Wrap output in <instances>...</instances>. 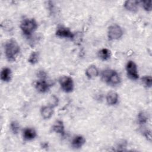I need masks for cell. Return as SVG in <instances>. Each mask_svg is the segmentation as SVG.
<instances>
[{"label":"cell","instance_id":"obj_4","mask_svg":"<svg viewBox=\"0 0 152 152\" xmlns=\"http://www.w3.org/2000/svg\"><path fill=\"white\" fill-rule=\"evenodd\" d=\"M124 34L122 27L116 24L110 25L107 29V37L109 40H117L120 39Z\"/></svg>","mask_w":152,"mask_h":152},{"label":"cell","instance_id":"obj_26","mask_svg":"<svg viewBox=\"0 0 152 152\" xmlns=\"http://www.w3.org/2000/svg\"><path fill=\"white\" fill-rule=\"evenodd\" d=\"M41 147H42V148H47V147H49L48 143V142H43L42 143Z\"/></svg>","mask_w":152,"mask_h":152},{"label":"cell","instance_id":"obj_24","mask_svg":"<svg viewBox=\"0 0 152 152\" xmlns=\"http://www.w3.org/2000/svg\"><path fill=\"white\" fill-rule=\"evenodd\" d=\"M141 132L142 133L144 137L150 142L151 140V134L150 130H149L148 129H144L141 131Z\"/></svg>","mask_w":152,"mask_h":152},{"label":"cell","instance_id":"obj_14","mask_svg":"<svg viewBox=\"0 0 152 152\" xmlns=\"http://www.w3.org/2000/svg\"><path fill=\"white\" fill-rule=\"evenodd\" d=\"M53 113V107L50 105L42 106L40 109V114L44 119H50Z\"/></svg>","mask_w":152,"mask_h":152},{"label":"cell","instance_id":"obj_10","mask_svg":"<svg viewBox=\"0 0 152 152\" xmlns=\"http://www.w3.org/2000/svg\"><path fill=\"white\" fill-rule=\"evenodd\" d=\"M140 6V1L135 0H127L124 3V8L128 11L135 12L138 11Z\"/></svg>","mask_w":152,"mask_h":152},{"label":"cell","instance_id":"obj_20","mask_svg":"<svg viewBox=\"0 0 152 152\" xmlns=\"http://www.w3.org/2000/svg\"><path fill=\"white\" fill-rule=\"evenodd\" d=\"M20 126L19 123L16 121H12L10 122V129L11 131L12 132V134L16 135L20 131Z\"/></svg>","mask_w":152,"mask_h":152},{"label":"cell","instance_id":"obj_17","mask_svg":"<svg viewBox=\"0 0 152 152\" xmlns=\"http://www.w3.org/2000/svg\"><path fill=\"white\" fill-rule=\"evenodd\" d=\"M112 55L110 50L107 48H102L100 49L97 53V56L102 61H106L109 60Z\"/></svg>","mask_w":152,"mask_h":152},{"label":"cell","instance_id":"obj_9","mask_svg":"<svg viewBox=\"0 0 152 152\" xmlns=\"http://www.w3.org/2000/svg\"><path fill=\"white\" fill-rule=\"evenodd\" d=\"M37 137V132L33 128H25L23 131V137L24 141H29L34 140Z\"/></svg>","mask_w":152,"mask_h":152},{"label":"cell","instance_id":"obj_8","mask_svg":"<svg viewBox=\"0 0 152 152\" xmlns=\"http://www.w3.org/2000/svg\"><path fill=\"white\" fill-rule=\"evenodd\" d=\"M51 84L45 79H39L35 82L34 87L36 90L40 93H46L48 92L50 88Z\"/></svg>","mask_w":152,"mask_h":152},{"label":"cell","instance_id":"obj_2","mask_svg":"<svg viewBox=\"0 0 152 152\" xmlns=\"http://www.w3.org/2000/svg\"><path fill=\"white\" fill-rule=\"evenodd\" d=\"M101 77L104 82L111 86H118L121 82L119 74L116 71L112 69H106L103 71Z\"/></svg>","mask_w":152,"mask_h":152},{"label":"cell","instance_id":"obj_7","mask_svg":"<svg viewBox=\"0 0 152 152\" xmlns=\"http://www.w3.org/2000/svg\"><path fill=\"white\" fill-rule=\"evenodd\" d=\"M55 35L58 37L69 39L72 40L74 36V33H72L69 28L64 26H60L57 28L55 31Z\"/></svg>","mask_w":152,"mask_h":152},{"label":"cell","instance_id":"obj_13","mask_svg":"<svg viewBox=\"0 0 152 152\" xmlns=\"http://www.w3.org/2000/svg\"><path fill=\"white\" fill-rule=\"evenodd\" d=\"M85 143V138L81 135H77L72 138L71 141V145L75 149H79L81 148Z\"/></svg>","mask_w":152,"mask_h":152},{"label":"cell","instance_id":"obj_1","mask_svg":"<svg viewBox=\"0 0 152 152\" xmlns=\"http://www.w3.org/2000/svg\"><path fill=\"white\" fill-rule=\"evenodd\" d=\"M20 52V45L15 39H10L5 42L4 45V53L8 61H15Z\"/></svg>","mask_w":152,"mask_h":152},{"label":"cell","instance_id":"obj_21","mask_svg":"<svg viewBox=\"0 0 152 152\" xmlns=\"http://www.w3.org/2000/svg\"><path fill=\"white\" fill-rule=\"evenodd\" d=\"M141 82L147 88H151L152 86V78L150 75H144L141 78Z\"/></svg>","mask_w":152,"mask_h":152},{"label":"cell","instance_id":"obj_6","mask_svg":"<svg viewBox=\"0 0 152 152\" xmlns=\"http://www.w3.org/2000/svg\"><path fill=\"white\" fill-rule=\"evenodd\" d=\"M126 72L128 77L132 80H137L139 78L137 66L133 61H129L125 66Z\"/></svg>","mask_w":152,"mask_h":152},{"label":"cell","instance_id":"obj_12","mask_svg":"<svg viewBox=\"0 0 152 152\" xmlns=\"http://www.w3.org/2000/svg\"><path fill=\"white\" fill-rule=\"evenodd\" d=\"M106 103L109 106L116 105L119 101V95L115 91H109L106 94Z\"/></svg>","mask_w":152,"mask_h":152},{"label":"cell","instance_id":"obj_3","mask_svg":"<svg viewBox=\"0 0 152 152\" xmlns=\"http://www.w3.org/2000/svg\"><path fill=\"white\" fill-rule=\"evenodd\" d=\"M38 24L34 18H25L20 24V29L25 36L29 37L37 30Z\"/></svg>","mask_w":152,"mask_h":152},{"label":"cell","instance_id":"obj_11","mask_svg":"<svg viewBox=\"0 0 152 152\" xmlns=\"http://www.w3.org/2000/svg\"><path fill=\"white\" fill-rule=\"evenodd\" d=\"M52 131L61 135V136H64L65 134V126L63 122L61 120L56 121L52 126Z\"/></svg>","mask_w":152,"mask_h":152},{"label":"cell","instance_id":"obj_25","mask_svg":"<svg viewBox=\"0 0 152 152\" xmlns=\"http://www.w3.org/2000/svg\"><path fill=\"white\" fill-rule=\"evenodd\" d=\"M46 77H47V74L44 71H39L37 72V77H39V79L46 80Z\"/></svg>","mask_w":152,"mask_h":152},{"label":"cell","instance_id":"obj_23","mask_svg":"<svg viewBox=\"0 0 152 152\" xmlns=\"http://www.w3.org/2000/svg\"><path fill=\"white\" fill-rule=\"evenodd\" d=\"M1 27L5 31H10L12 29V24L9 20L4 21L1 24Z\"/></svg>","mask_w":152,"mask_h":152},{"label":"cell","instance_id":"obj_22","mask_svg":"<svg viewBox=\"0 0 152 152\" xmlns=\"http://www.w3.org/2000/svg\"><path fill=\"white\" fill-rule=\"evenodd\" d=\"M140 5L147 12H150L151 11V1H140Z\"/></svg>","mask_w":152,"mask_h":152},{"label":"cell","instance_id":"obj_15","mask_svg":"<svg viewBox=\"0 0 152 152\" xmlns=\"http://www.w3.org/2000/svg\"><path fill=\"white\" fill-rule=\"evenodd\" d=\"M85 74L88 78L93 79L99 75V71L96 65H91L86 69Z\"/></svg>","mask_w":152,"mask_h":152},{"label":"cell","instance_id":"obj_19","mask_svg":"<svg viewBox=\"0 0 152 152\" xmlns=\"http://www.w3.org/2000/svg\"><path fill=\"white\" fill-rule=\"evenodd\" d=\"M40 55L39 52L34 51L31 53L28 58V62L31 65H34L37 64L39 61Z\"/></svg>","mask_w":152,"mask_h":152},{"label":"cell","instance_id":"obj_5","mask_svg":"<svg viewBox=\"0 0 152 152\" xmlns=\"http://www.w3.org/2000/svg\"><path fill=\"white\" fill-rule=\"evenodd\" d=\"M59 83L62 90L66 93H70L74 90V81L69 76L64 75L60 77L59 79Z\"/></svg>","mask_w":152,"mask_h":152},{"label":"cell","instance_id":"obj_18","mask_svg":"<svg viewBox=\"0 0 152 152\" xmlns=\"http://www.w3.org/2000/svg\"><path fill=\"white\" fill-rule=\"evenodd\" d=\"M137 120L138 124L141 125H144L147 123L148 120V117L147 114L145 112L141 111L138 113Z\"/></svg>","mask_w":152,"mask_h":152},{"label":"cell","instance_id":"obj_16","mask_svg":"<svg viewBox=\"0 0 152 152\" xmlns=\"http://www.w3.org/2000/svg\"><path fill=\"white\" fill-rule=\"evenodd\" d=\"M1 80L5 83H8L11 81L12 77V72L10 68L4 67L1 71Z\"/></svg>","mask_w":152,"mask_h":152}]
</instances>
